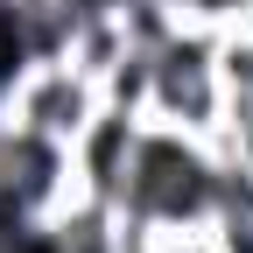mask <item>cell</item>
<instances>
[{"label": "cell", "mask_w": 253, "mask_h": 253, "mask_svg": "<svg viewBox=\"0 0 253 253\" xmlns=\"http://www.w3.org/2000/svg\"><path fill=\"white\" fill-rule=\"evenodd\" d=\"M218 78H225V99H253V21L218 28Z\"/></svg>", "instance_id": "cell-6"}, {"label": "cell", "mask_w": 253, "mask_h": 253, "mask_svg": "<svg viewBox=\"0 0 253 253\" xmlns=\"http://www.w3.org/2000/svg\"><path fill=\"white\" fill-rule=\"evenodd\" d=\"M134 141H141V120L120 113V106H99V120L71 141V169H78V190L84 197H120L126 183V162H134Z\"/></svg>", "instance_id": "cell-4"}, {"label": "cell", "mask_w": 253, "mask_h": 253, "mask_svg": "<svg viewBox=\"0 0 253 253\" xmlns=\"http://www.w3.org/2000/svg\"><path fill=\"white\" fill-rule=\"evenodd\" d=\"M162 7H176V14H183V21H190V0H162Z\"/></svg>", "instance_id": "cell-7"}, {"label": "cell", "mask_w": 253, "mask_h": 253, "mask_svg": "<svg viewBox=\"0 0 253 253\" xmlns=\"http://www.w3.org/2000/svg\"><path fill=\"white\" fill-rule=\"evenodd\" d=\"M148 120L183 126L211 141L225 120V78H218V28L176 21L169 42H155V84H148Z\"/></svg>", "instance_id": "cell-2"}, {"label": "cell", "mask_w": 253, "mask_h": 253, "mask_svg": "<svg viewBox=\"0 0 253 253\" xmlns=\"http://www.w3.org/2000/svg\"><path fill=\"white\" fill-rule=\"evenodd\" d=\"M99 78H84L71 56H28L14 84H7V99H0V113H7L14 126H28V134H49L71 148L91 120H99Z\"/></svg>", "instance_id": "cell-3"}, {"label": "cell", "mask_w": 253, "mask_h": 253, "mask_svg": "<svg viewBox=\"0 0 253 253\" xmlns=\"http://www.w3.org/2000/svg\"><path fill=\"white\" fill-rule=\"evenodd\" d=\"M218 169H225V155L211 141L183 134V126H162V120H141L126 183L113 197L120 225L126 232H211Z\"/></svg>", "instance_id": "cell-1"}, {"label": "cell", "mask_w": 253, "mask_h": 253, "mask_svg": "<svg viewBox=\"0 0 253 253\" xmlns=\"http://www.w3.org/2000/svg\"><path fill=\"white\" fill-rule=\"evenodd\" d=\"M126 49H134V36H126V14L120 7H71V36H63L56 56H71L84 78L106 84V71H113Z\"/></svg>", "instance_id": "cell-5"}]
</instances>
